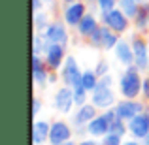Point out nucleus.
Wrapping results in <instances>:
<instances>
[{
  "label": "nucleus",
  "instance_id": "nucleus-33",
  "mask_svg": "<svg viewBox=\"0 0 149 145\" xmlns=\"http://www.w3.org/2000/svg\"><path fill=\"white\" fill-rule=\"evenodd\" d=\"M79 145H102V143L95 142V139H83V142H79Z\"/></svg>",
  "mask_w": 149,
  "mask_h": 145
},
{
  "label": "nucleus",
  "instance_id": "nucleus-19",
  "mask_svg": "<svg viewBox=\"0 0 149 145\" xmlns=\"http://www.w3.org/2000/svg\"><path fill=\"white\" fill-rule=\"evenodd\" d=\"M117 42H119V36L117 32H113L109 26H102V49L109 51V49H115Z\"/></svg>",
  "mask_w": 149,
  "mask_h": 145
},
{
  "label": "nucleus",
  "instance_id": "nucleus-28",
  "mask_svg": "<svg viewBox=\"0 0 149 145\" xmlns=\"http://www.w3.org/2000/svg\"><path fill=\"white\" fill-rule=\"evenodd\" d=\"M98 2V8L102 13H108V11L115 10V0H96Z\"/></svg>",
  "mask_w": 149,
  "mask_h": 145
},
{
  "label": "nucleus",
  "instance_id": "nucleus-14",
  "mask_svg": "<svg viewBox=\"0 0 149 145\" xmlns=\"http://www.w3.org/2000/svg\"><path fill=\"white\" fill-rule=\"evenodd\" d=\"M109 121L108 117L102 113V115H96L91 123L87 124V134H91L93 138H104L106 134H109Z\"/></svg>",
  "mask_w": 149,
  "mask_h": 145
},
{
  "label": "nucleus",
  "instance_id": "nucleus-22",
  "mask_svg": "<svg viewBox=\"0 0 149 145\" xmlns=\"http://www.w3.org/2000/svg\"><path fill=\"white\" fill-rule=\"evenodd\" d=\"M72 91H74V102H76V105L77 108H81V105H85L87 104V89L83 87V85H74L72 87Z\"/></svg>",
  "mask_w": 149,
  "mask_h": 145
},
{
  "label": "nucleus",
  "instance_id": "nucleus-18",
  "mask_svg": "<svg viewBox=\"0 0 149 145\" xmlns=\"http://www.w3.org/2000/svg\"><path fill=\"white\" fill-rule=\"evenodd\" d=\"M96 28H98L96 17L95 15H89V13H85V17L81 19L79 25H77V32H79V36H83V38H89Z\"/></svg>",
  "mask_w": 149,
  "mask_h": 145
},
{
  "label": "nucleus",
  "instance_id": "nucleus-38",
  "mask_svg": "<svg viewBox=\"0 0 149 145\" xmlns=\"http://www.w3.org/2000/svg\"><path fill=\"white\" fill-rule=\"evenodd\" d=\"M66 2H76V0H66Z\"/></svg>",
  "mask_w": 149,
  "mask_h": 145
},
{
  "label": "nucleus",
  "instance_id": "nucleus-20",
  "mask_svg": "<svg viewBox=\"0 0 149 145\" xmlns=\"http://www.w3.org/2000/svg\"><path fill=\"white\" fill-rule=\"evenodd\" d=\"M98 81H100V77H98V74H96L95 70H85L83 76H81V85H83L89 92H93L96 87H98Z\"/></svg>",
  "mask_w": 149,
  "mask_h": 145
},
{
  "label": "nucleus",
  "instance_id": "nucleus-8",
  "mask_svg": "<svg viewBox=\"0 0 149 145\" xmlns=\"http://www.w3.org/2000/svg\"><path fill=\"white\" fill-rule=\"evenodd\" d=\"M72 139V128L64 121H55L51 123V132H49V143L51 145H61L64 142Z\"/></svg>",
  "mask_w": 149,
  "mask_h": 145
},
{
  "label": "nucleus",
  "instance_id": "nucleus-29",
  "mask_svg": "<svg viewBox=\"0 0 149 145\" xmlns=\"http://www.w3.org/2000/svg\"><path fill=\"white\" fill-rule=\"evenodd\" d=\"M108 70H109V66H108V62L106 60H100L98 64H96V68H95V72L98 74V77H102V76H106L108 74Z\"/></svg>",
  "mask_w": 149,
  "mask_h": 145
},
{
  "label": "nucleus",
  "instance_id": "nucleus-39",
  "mask_svg": "<svg viewBox=\"0 0 149 145\" xmlns=\"http://www.w3.org/2000/svg\"><path fill=\"white\" fill-rule=\"evenodd\" d=\"M44 2H53V0H44Z\"/></svg>",
  "mask_w": 149,
  "mask_h": 145
},
{
  "label": "nucleus",
  "instance_id": "nucleus-17",
  "mask_svg": "<svg viewBox=\"0 0 149 145\" xmlns=\"http://www.w3.org/2000/svg\"><path fill=\"white\" fill-rule=\"evenodd\" d=\"M49 132H51V124L47 121H36L32 126V143L42 145L49 142Z\"/></svg>",
  "mask_w": 149,
  "mask_h": 145
},
{
  "label": "nucleus",
  "instance_id": "nucleus-37",
  "mask_svg": "<svg viewBox=\"0 0 149 145\" xmlns=\"http://www.w3.org/2000/svg\"><path fill=\"white\" fill-rule=\"evenodd\" d=\"M146 8H147V13H149V4H147V6H146Z\"/></svg>",
  "mask_w": 149,
  "mask_h": 145
},
{
  "label": "nucleus",
  "instance_id": "nucleus-36",
  "mask_svg": "<svg viewBox=\"0 0 149 145\" xmlns=\"http://www.w3.org/2000/svg\"><path fill=\"white\" fill-rule=\"evenodd\" d=\"M61 145H79V143H76V142H72V139H68V142H64V143H61Z\"/></svg>",
  "mask_w": 149,
  "mask_h": 145
},
{
  "label": "nucleus",
  "instance_id": "nucleus-3",
  "mask_svg": "<svg viewBox=\"0 0 149 145\" xmlns=\"http://www.w3.org/2000/svg\"><path fill=\"white\" fill-rule=\"evenodd\" d=\"M81 76H83V72H81L79 66H77V60L74 57H66L64 64H62V70H61V77H62V81H64V85H68V87L79 85Z\"/></svg>",
  "mask_w": 149,
  "mask_h": 145
},
{
  "label": "nucleus",
  "instance_id": "nucleus-32",
  "mask_svg": "<svg viewBox=\"0 0 149 145\" xmlns=\"http://www.w3.org/2000/svg\"><path fill=\"white\" fill-rule=\"evenodd\" d=\"M42 2H44V0H32V10H34V11H40Z\"/></svg>",
  "mask_w": 149,
  "mask_h": 145
},
{
  "label": "nucleus",
  "instance_id": "nucleus-11",
  "mask_svg": "<svg viewBox=\"0 0 149 145\" xmlns=\"http://www.w3.org/2000/svg\"><path fill=\"white\" fill-rule=\"evenodd\" d=\"M66 60V53H64V45H58V44H51L47 51H45V64L49 66L51 70H58Z\"/></svg>",
  "mask_w": 149,
  "mask_h": 145
},
{
  "label": "nucleus",
  "instance_id": "nucleus-34",
  "mask_svg": "<svg viewBox=\"0 0 149 145\" xmlns=\"http://www.w3.org/2000/svg\"><path fill=\"white\" fill-rule=\"evenodd\" d=\"M123 145H143V142L140 143V139H130V142H123Z\"/></svg>",
  "mask_w": 149,
  "mask_h": 145
},
{
  "label": "nucleus",
  "instance_id": "nucleus-24",
  "mask_svg": "<svg viewBox=\"0 0 149 145\" xmlns=\"http://www.w3.org/2000/svg\"><path fill=\"white\" fill-rule=\"evenodd\" d=\"M125 123H127V121H123V119L117 117V119L111 121V124H109V132H111V134H117V136H125L128 132V126Z\"/></svg>",
  "mask_w": 149,
  "mask_h": 145
},
{
  "label": "nucleus",
  "instance_id": "nucleus-31",
  "mask_svg": "<svg viewBox=\"0 0 149 145\" xmlns=\"http://www.w3.org/2000/svg\"><path fill=\"white\" fill-rule=\"evenodd\" d=\"M142 94L147 98L149 100V76L146 77V79H143V87H142Z\"/></svg>",
  "mask_w": 149,
  "mask_h": 145
},
{
  "label": "nucleus",
  "instance_id": "nucleus-2",
  "mask_svg": "<svg viewBox=\"0 0 149 145\" xmlns=\"http://www.w3.org/2000/svg\"><path fill=\"white\" fill-rule=\"evenodd\" d=\"M146 109L147 108L142 102L130 100V98H125V100H121V102L115 104V113H117V117L123 119V121H130L132 117H136L138 113H143Z\"/></svg>",
  "mask_w": 149,
  "mask_h": 145
},
{
  "label": "nucleus",
  "instance_id": "nucleus-6",
  "mask_svg": "<svg viewBox=\"0 0 149 145\" xmlns=\"http://www.w3.org/2000/svg\"><path fill=\"white\" fill-rule=\"evenodd\" d=\"M102 19H104V25L109 26L117 34L127 32V28H128V17L121 10H111L108 13H102Z\"/></svg>",
  "mask_w": 149,
  "mask_h": 145
},
{
  "label": "nucleus",
  "instance_id": "nucleus-23",
  "mask_svg": "<svg viewBox=\"0 0 149 145\" xmlns=\"http://www.w3.org/2000/svg\"><path fill=\"white\" fill-rule=\"evenodd\" d=\"M134 25L138 30H146L149 25V13H147V8H140L138 15L134 17Z\"/></svg>",
  "mask_w": 149,
  "mask_h": 145
},
{
  "label": "nucleus",
  "instance_id": "nucleus-40",
  "mask_svg": "<svg viewBox=\"0 0 149 145\" xmlns=\"http://www.w3.org/2000/svg\"><path fill=\"white\" fill-rule=\"evenodd\" d=\"M147 72H149V66H147Z\"/></svg>",
  "mask_w": 149,
  "mask_h": 145
},
{
  "label": "nucleus",
  "instance_id": "nucleus-4",
  "mask_svg": "<svg viewBox=\"0 0 149 145\" xmlns=\"http://www.w3.org/2000/svg\"><path fill=\"white\" fill-rule=\"evenodd\" d=\"M127 126H128V132L132 134V138L143 142V138L149 134V115H147V111L138 113V115L132 117L130 121H127Z\"/></svg>",
  "mask_w": 149,
  "mask_h": 145
},
{
  "label": "nucleus",
  "instance_id": "nucleus-1",
  "mask_svg": "<svg viewBox=\"0 0 149 145\" xmlns=\"http://www.w3.org/2000/svg\"><path fill=\"white\" fill-rule=\"evenodd\" d=\"M142 70H138L134 64L127 66V70L123 72L119 79V91L125 98H130V100H136L140 94H142V87H143V79L140 76Z\"/></svg>",
  "mask_w": 149,
  "mask_h": 145
},
{
  "label": "nucleus",
  "instance_id": "nucleus-7",
  "mask_svg": "<svg viewBox=\"0 0 149 145\" xmlns=\"http://www.w3.org/2000/svg\"><path fill=\"white\" fill-rule=\"evenodd\" d=\"M132 49H134V66L138 70H147L149 66V51H147V44L143 38L134 36L132 38Z\"/></svg>",
  "mask_w": 149,
  "mask_h": 145
},
{
  "label": "nucleus",
  "instance_id": "nucleus-41",
  "mask_svg": "<svg viewBox=\"0 0 149 145\" xmlns=\"http://www.w3.org/2000/svg\"><path fill=\"white\" fill-rule=\"evenodd\" d=\"M138 2H142V0H138Z\"/></svg>",
  "mask_w": 149,
  "mask_h": 145
},
{
  "label": "nucleus",
  "instance_id": "nucleus-26",
  "mask_svg": "<svg viewBox=\"0 0 149 145\" xmlns=\"http://www.w3.org/2000/svg\"><path fill=\"white\" fill-rule=\"evenodd\" d=\"M102 145H123V136H117V134H106L102 138Z\"/></svg>",
  "mask_w": 149,
  "mask_h": 145
},
{
  "label": "nucleus",
  "instance_id": "nucleus-9",
  "mask_svg": "<svg viewBox=\"0 0 149 145\" xmlns=\"http://www.w3.org/2000/svg\"><path fill=\"white\" fill-rule=\"evenodd\" d=\"M44 38L49 44H58V45H66L68 44V32H66V26L62 23H51L47 28L44 30Z\"/></svg>",
  "mask_w": 149,
  "mask_h": 145
},
{
  "label": "nucleus",
  "instance_id": "nucleus-25",
  "mask_svg": "<svg viewBox=\"0 0 149 145\" xmlns=\"http://www.w3.org/2000/svg\"><path fill=\"white\" fill-rule=\"evenodd\" d=\"M47 26H49L47 15H45V13H40V11H36V15H34V28L40 32V30H45Z\"/></svg>",
  "mask_w": 149,
  "mask_h": 145
},
{
  "label": "nucleus",
  "instance_id": "nucleus-21",
  "mask_svg": "<svg viewBox=\"0 0 149 145\" xmlns=\"http://www.w3.org/2000/svg\"><path fill=\"white\" fill-rule=\"evenodd\" d=\"M119 6H121V11H123L128 19H134L136 15H138V11H140L138 0H121Z\"/></svg>",
  "mask_w": 149,
  "mask_h": 145
},
{
  "label": "nucleus",
  "instance_id": "nucleus-13",
  "mask_svg": "<svg viewBox=\"0 0 149 145\" xmlns=\"http://www.w3.org/2000/svg\"><path fill=\"white\" fill-rule=\"evenodd\" d=\"M85 17V4L83 2H70V6L64 10V21L68 26H77L79 21Z\"/></svg>",
  "mask_w": 149,
  "mask_h": 145
},
{
  "label": "nucleus",
  "instance_id": "nucleus-10",
  "mask_svg": "<svg viewBox=\"0 0 149 145\" xmlns=\"http://www.w3.org/2000/svg\"><path fill=\"white\" fill-rule=\"evenodd\" d=\"M74 91H72V87H62V89H58L57 91V94H55V108L58 109L61 113H70L72 111V108H74Z\"/></svg>",
  "mask_w": 149,
  "mask_h": 145
},
{
  "label": "nucleus",
  "instance_id": "nucleus-15",
  "mask_svg": "<svg viewBox=\"0 0 149 145\" xmlns=\"http://www.w3.org/2000/svg\"><path fill=\"white\" fill-rule=\"evenodd\" d=\"M96 109H98V108H96L95 104H85V105H81V108L76 111V115L72 117V123L76 124L77 128H79V126H87V124L96 117Z\"/></svg>",
  "mask_w": 149,
  "mask_h": 145
},
{
  "label": "nucleus",
  "instance_id": "nucleus-27",
  "mask_svg": "<svg viewBox=\"0 0 149 145\" xmlns=\"http://www.w3.org/2000/svg\"><path fill=\"white\" fill-rule=\"evenodd\" d=\"M89 44H91L93 47L102 49V26H98V28H96L95 32L89 36Z\"/></svg>",
  "mask_w": 149,
  "mask_h": 145
},
{
  "label": "nucleus",
  "instance_id": "nucleus-5",
  "mask_svg": "<svg viewBox=\"0 0 149 145\" xmlns=\"http://www.w3.org/2000/svg\"><path fill=\"white\" fill-rule=\"evenodd\" d=\"M91 102L98 109H109V108H115V104H117L111 87H104V85H98V87L93 91Z\"/></svg>",
  "mask_w": 149,
  "mask_h": 145
},
{
  "label": "nucleus",
  "instance_id": "nucleus-30",
  "mask_svg": "<svg viewBox=\"0 0 149 145\" xmlns=\"http://www.w3.org/2000/svg\"><path fill=\"white\" fill-rule=\"evenodd\" d=\"M40 108H42L40 98H34V102H32V115H34V117H36L38 113H40Z\"/></svg>",
  "mask_w": 149,
  "mask_h": 145
},
{
  "label": "nucleus",
  "instance_id": "nucleus-35",
  "mask_svg": "<svg viewBox=\"0 0 149 145\" xmlns=\"http://www.w3.org/2000/svg\"><path fill=\"white\" fill-rule=\"evenodd\" d=\"M55 81H57V76H55V74H49V83H55Z\"/></svg>",
  "mask_w": 149,
  "mask_h": 145
},
{
  "label": "nucleus",
  "instance_id": "nucleus-12",
  "mask_svg": "<svg viewBox=\"0 0 149 145\" xmlns=\"http://www.w3.org/2000/svg\"><path fill=\"white\" fill-rule=\"evenodd\" d=\"M49 66L45 64V60H42L40 55H34L32 57V76L34 81H36L38 87H45L49 83V72H47Z\"/></svg>",
  "mask_w": 149,
  "mask_h": 145
},
{
  "label": "nucleus",
  "instance_id": "nucleus-16",
  "mask_svg": "<svg viewBox=\"0 0 149 145\" xmlns=\"http://www.w3.org/2000/svg\"><path fill=\"white\" fill-rule=\"evenodd\" d=\"M115 58L125 66H132L134 64V49H132V44H128L127 40H119L115 45Z\"/></svg>",
  "mask_w": 149,
  "mask_h": 145
}]
</instances>
